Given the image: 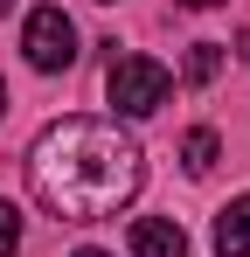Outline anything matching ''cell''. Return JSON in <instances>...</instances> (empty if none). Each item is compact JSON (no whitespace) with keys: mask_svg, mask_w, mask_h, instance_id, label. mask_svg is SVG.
<instances>
[{"mask_svg":"<svg viewBox=\"0 0 250 257\" xmlns=\"http://www.w3.org/2000/svg\"><path fill=\"white\" fill-rule=\"evenodd\" d=\"M215 153H222V139H215L208 125H195L188 139H181V167H188V174H208V167H215Z\"/></svg>","mask_w":250,"mask_h":257,"instance_id":"8992f818","label":"cell"},{"mask_svg":"<svg viewBox=\"0 0 250 257\" xmlns=\"http://www.w3.org/2000/svg\"><path fill=\"white\" fill-rule=\"evenodd\" d=\"M181 7H215V0H181Z\"/></svg>","mask_w":250,"mask_h":257,"instance_id":"8fae6325","label":"cell"},{"mask_svg":"<svg viewBox=\"0 0 250 257\" xmlns=\"http://www.w3.org/2000/svg\"><path fill=\"white\" fill-rule=\"evenodd\" d=\"M7 7H14V0H0V14H7Z\"/></svg>","mask_w":250,"mask_h":257,"instance_id":"4fadbf2b","label":"cell"},{"mask_svg":"<svg viewBox=\"0 0 250 257\" xmlns=\"http://www.w3.org/2000/svg\"><path fill=\"white\" fill-rule=\"evenodd\" d=\"M146 181V153L118 118H56L28 153V188L56 222H104Z\"/></svg>","mask_w":250,"mask_h":257,"instance_id":"6da1fadb","label":"cell"},{"mask_svg":"<svg viewBox=\"0 0 250 257\" xmlns=\"http://www.w3.org/2000/svg\"><path fill=\"white\" fill-rule=\"evenodd\" d=\"M215 70H222V49H215V42H195V49H188V84H208Z\"/></svg>","mask_w":250,"mask_h":257,"instance_id":"52a82bcc","label":"cell"},{"mask_svg":"<svg viewBox=\"0 0 250 257\" xmlns=\"http://www.w3.org/2000/svg\"><path fill=\"white\" fill-rule=\"evenodd\" d=\"M0 118H7V84H0Z\"/></svg>","mask_w":250,"mask_h":257,"instance_id":"30bf717a","label":"cell"},{"mask_svg":"<svg viewBox=\"0 0 250 257\" xmlns=\"http://www.w3.org/2000/svg\"><path fill=\"white\" fill-rule=\"evenodd\" d=\"M104 7H111V0H104Z\"/></svg>","mask_w":250,"mask_h":257,"instance_id":"5bb4252c","label":"cell"},{"mask_svg":"<svg viewBox=\"0 0 250 257\" xmlns=\"http://www.w3.org/2000/svg\"><path fill=\"white\" fill-rule=\"evenodd\" d=\"M132 257H188V229L167 215H139L132 222Z\"/></svg>","mask_w":250,"mask_h":257,"instance_id":"277c9868","label":"cell"},{"mask_svg":"<svg viewBox=\"0 0 250 257\" xmlns=\"http://www.w3.org/2000/svg\"><path fill=\"white\" fill-rule=\"evenodd\" d=\"M77 257H104V250H77Z\"/></svg>","mask_w":250,"mask_h":257,"instance_id":"7c38bea8","label":"cell"},{"mask_svg":"<svg viewBox=\"0 0 250 257\" xmlns=\"http://www.w3.org/2000/svg\"><path fill=\"white\" fill-rule=\"evenodd\" d=\"M21 49H28V63H35L42 77H56V70L77 63V21L63 7H35L28 28H21Z\"/></svg>","mask_w":250,"mask_h":257,"instance_id":"3957f363","label":"cell"},{"mask_svg":"<svg viewBox=\"0 0 250 257\" xmlns=\"http://www.w3.org/2000/svg\"><path fill=\"white\" fill-rule=\"evenodd\" d=\"M167 90H174V77H167L153 56H118V49H111L104 97H111V111H118V118H153V111L167 104Z\"/></svg>","mask_w":250,"mask_h":257,"instance_id":"7a4b0ae2","label":"cell"},{"mask_svg":"<svg viewBox=\"0 0 250 257\" xmlns=\"http://www.w3.org/2000/svg\"><path fill=\"white\" fill-rule=\"evenodd\" d=\"M215 257H250V195H236L215 215Z\"/></svg>","mask_w":250,"mask_h":257,"instance_id":"5b68a950","label":"cell"},{"mask_svg":"<svg viewBox=\"0 0 250 257\" xmlns=\"http://www.w3.org/2000/svg\"><path fill=\"white\" fill-rule=\"evenodd\" d=\"M236 56H250V28H243V35H236Z\"/></svg>","mask_w":250,"mask_h":257,"instance_id":"9c48e42d","label":"cell"},{"mask_svg":"<svg viewBox=\"0 0 250 257\" xmlns=\"http://www.w3.org/2000/svg\"><path fill=\"white\" fill-rule=\"evenodd\" d=\"M14 250H21V209L0 202V257H14Z\"/></svg>","mask_w":250,"mask_h":257,"instance_id":"ba28073f","label":"cell"}]
</instances>
